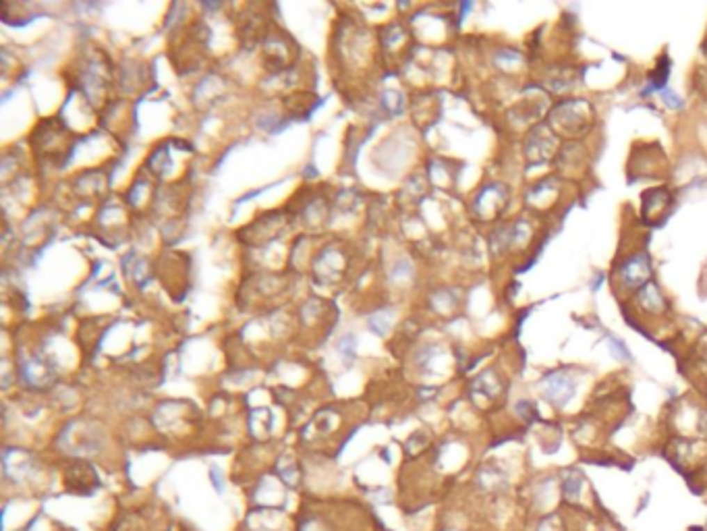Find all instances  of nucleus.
Listing matches in <instances>:
<instances>
[{
  "label": "nucleus",
  "instance_id": "nucleus-3",
  "mask_svg": "<svg viewBox=\"0 0 707 531\" xmlns=\"http://www.w3.org/2000/svg\"><path fill=\"white\" fill-rule=\"evenodd\" d=\"M691 531H704V530H701V528H693V530H691Z\"/></svg>",
  "mask_w": 707,
  "mask_h": 531
},
{
  "label": "nucleus",
  "instance_id": "nucleus-2",
  "mask_svg": "<svg viewBox=\"0 0 707 531\" xmlns=\"http://www.w3.org/2000/svg\"><path fill=\"white\" fill-rule=\"evenodd\" d=\"M581 488H583V475L581 473H569L562 480V494L566 498H579Z\"/></svg>",
  "mask_w": 707,
  "mask_h": 531
},
{
  "label": "nucleus",
  "instance_id": "nucleus-1",
  "mask_svg": "<svg viewBox=\"0 0 707 531\" xmlns=\"http://www.w3.org/2000/svg\"><path fill=\"white\" fill-rule=\"evenodd\" d=\"M573 390H575V386L571 384L569 378H564V376H554L552 380H548L546 395H548V399H550L554 405L562 407V405L571 399Z\"/></svg>",
  "mask_w": 707,
  "mask_h": 531
}]
</instances>
